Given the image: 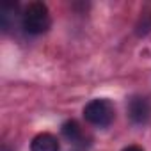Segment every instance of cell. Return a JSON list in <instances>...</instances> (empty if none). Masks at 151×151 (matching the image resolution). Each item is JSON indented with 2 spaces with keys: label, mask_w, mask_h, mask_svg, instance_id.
I'll use <instances>...</instances> for the list:
<instances>
[{
  "label": "cell",
  "mask_w": 151,
  "mask_h": 151,
  "mask_svg": "<svg viewBox=\"0 0 151 151\" xmlns=\"http://www.w3.org/2000/svg\"><path fill=\"white\" fill-rule=\"evenodd\" d=\"M52 25L50 20V11L43 2H30L22 14V27L27 34L39 36L46 32Z\"/></svg>",
  "instance_id": "1"
},
{
  "label": "cell",
  "mask_w": 151,
  "mask_h": 151,
  "mask_svg": "<svg viewBox=\"0 0 151 151\" xmlns=\"http://www.w3.org/2000/svg\"><path fill=\"white\" fill-rule=\"evenodd\" d=\"M84 117L87 123L98 128H107L114 121V105L105 98L91 100L84 107Z\"/></svg>",
  "instance_id": "2"
},
{
  "label": "cell",
  "mask_w": 151,
  "mask_h": 151,
  "mask_svg": "<svg viewBox=\"0 0 151 151\" xmlns=\"http://www.w3.org/2000/svg\"><path fill=\"white\" fill-rule=\"evenodd\" d=\"M126 112H128V117L133 124H146L151 117V103L146 96L135 94L128 100Z\"/></svg>",
  "instance_id": "3"
},
{
  "label": "cell",
  "mask_w": 151,
  "mask_h": 151,
  "mask_svg": "<svg viewBox=\"0 0 151 151\" xmlns=\"http://www.w3.org/2000/svg\"><path fill=\"white\" fill-rule=\"evenodd\" d=\"M60 144L52 133H39L30 142V151H59Z\"/></svg>",
  "instance_id": "4"
},
{
  "label": "cell",
  "mask_w": 151,
  "mask_h": 151,
  "mask_svg": "<svg viewBox=\"0 0 151 151\" xmlns=\"http://www.w3.org/2000/svg\"><path fill=\"white\" fill-rule=\"evenodd\" d=\"M60 133H62V137L64 139H68L71 144H78V142H82V128H80V124L75 121V119H68V121H64L62 123V126H60Z\"/></svg>",
  "instance_id": "5"
},
{
  "label": "cell",
  "mask_w": 151,
  "mask_h": 151,
  "mask_svg": "<svg viewBox=\"0 0 151 151\" xmlns=\"http://www.w3.org/2000/svg\"><path fill=\"white\" fill-rule=\"evenodd\" d=\"M151 30V13H140L139 23H137V34L146 36Z\"/></svg>",
  "instance_id": "6"
},
{
  "label": "cell",
  "mask_w": 151,
  "mask_h": 151,
  "mask_svg": "<svg viewBox=\"0 0 151 151\" xmlns=\"http://www.w3.org/2000/svg\"><path fill=\"white\" fill-rule=\"evenodd\" d=\"M123 151H144V149L139 147V146H128V147H124Z\"/></svg>",
  "instance_id": "7"
},
{
  "label": "cell",
  "mask_w": 151,
  "mask_h": 151,
  "mask_svg": "<svg viewBox=\"0 0 151 151\" xmlns=\"http://www.w3.org/2000/svg\"><path fill=\"white\" fill-rule=\"evenodd\" d=\"M2 151H9V149H7V147H6V146H4V147H2Z\"/></svg>",
  "instance_id": "8"
}]
</instances>
